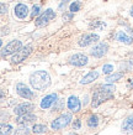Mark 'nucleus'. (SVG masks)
Listing matches in <instances>:
<instances>
[{
  "instance_id": "obj_10",
  "label": "nucleus",
  "mask_w": 133,
  "mask_h": 135,
  "mask_svg": "<svg viewBox=\"0 0 133 135\" xmlns=\"http://www.w3.org/2000/svg\"><path fill=\"white\" fill-rule=\"evenodd\" d=\"M89 58L88 56H85L84 53H75L73 55L72 57L69 58V63L73 66H77V67H83V66L88 65Z\"/></svg>"
},
{
  "instance_id": "obj_11",
  "label": "nucleus",
  "mask_w": 133,
  "mask_h": 135,
  "mask_svg": "<svg viewBox=\"0 0 133 135\" xmlns=\"http://www.w3.org/2000/svg\"><path fill=\"white\" fill-rule=\"evenodd\" d=\"M35 109V104L30 102H26V103H21L19 104L17 107H15L14 109V113L19 117V115H24V114H27V113H31V112Z\"/></svg>"
},
{
  "instance_id": "obj_23",
  "label": "nucleus",
  "mask_w": 133,
  "mask_h": 135,
  "mask_svg": "<svg viewBox=\"0 0 133 135\" xmlns=\"http://www.w3.org/2000/svg\"><path fill=\"white\" fill-rule=\"evenodd\" d=\"M80 8H81L80 1H73L72 4H70V6H69V11L74 14V12L79 11V10H80Z\"/></svg>"
},
{
  "instance_id": "obj_7",
  "label": "nucleus",
  "mask_w": 133,
  "mask_h": 135,
  "mask_svg": "<svg viewBox=\"0 0 133 135\" xmlns=\"http://www.w3.org/2000/svg\"><path fill=\"white\" fill-rule=\"evenodd\" d=\"M100 40V36L97 35V33H85L83 36L80 37V40H79V46L80 47H86V46L91 45V44H95Z\"/></svg>"
},
{
  "instance_id": "obj_18",
  "label": "nucleus",
  "mask_w": 133,
  "mask_h": 135,
  "mask_svg": "<svg viewBox=\"0 0 133 135\" xmlns=\"http://www.w3.org/2000/svg\"><path fill=\"white\" fill-rule=\"evenodd\" d=\"M122 130L123 131H133V115L126 118L122 123Z\"/></svg>"
},
{
  "instance_id": "obj_28",
  "label": "nucleus",
  "mask_w": 133,
  "mask_h": 135,
  "mask_svg": "<svg viewBox=\"0 0 133 135\" xmlns=\"http://www.w3.org/2000/svg\"><path fill=\"white\" fill-rule=\"evenodd\" d=\"M80 127H81L80 119H77V120L73 123V129H74V130H78V129H80Z\"/></svg>"
},
{
  "instance_id": "obj_27",
  "label": "nucleus",
  "mask_w": 133,
  "mask_h": 135,
  "mask_svg": "<svg viewBox=\"0 0 133 135\" xmlns=\"http://www.w3.org/2000/svg\"><path fill=\"white\" fill-rule=\"evenodd\" d=\"M40 14V6L38 5H33L32 12H31V17H36V15Z\"/></svg>"
},
{
  "instance_id": "obj_25",
  "label": "nucleus",
  "mask_w": 133,
  "mask_h": 135,
  "mask_svg": "<svg viewBox=\"0 0 133 135\" xmlns=\"http://www.w3.org/2000/svg\"><path fill=\"white\" fill-rule=\"evenodd\" d=\"M102 72H104L105 74H107V76L111 74L113 72V66L112 65H105L104 67H102Z\"/></svg>"
},
{
  "instance_id": "obj_1",
  "label": "nucleus",
  "mask_w": 133,
  "mask_h": 135,
  "mask_svg": "<svg viewBox=\"0 0 133 135\" xmlns=\"http://www.w3.org/2000/svg\"><path fill=\"white\" fill-rule=\"evenodd\" d=\"M30 83L37 90L47 89L51 86V77L46 71H36L30 76Z\"/></svg>"
},
{
  "instance_id": "obj_34",
  "label": "nucleus",
  "mask_w": 133,
  "mask_h": 135,
  "mask_svg": "<svg viewBox=\"0 0 133 135\" xmlns=\"http://www.w3.org/2000/svg\"><path fill=\"white\" fill-rule=\"evenodd\" d=\"M129 14H131V16L133 17V6H132V8H131V11H129Z\"/></svg>"
},
{
  "instance_id": "obj_17",
  "label": "nucleus",
  "mask_w": 133,
  "mask_h": 135,
  "mask_svg": "<svg viewBox=\"0 0 133 135\" xmlns=\"http://www.w3.org/2000/svg\"><path fill=\"white\" fill-rule=\"evenodd\" d=\"M116 40L117 41L122 42V44H126V45H131L133 44V37L127 35L125 31H118L116 33Z\"/></svg>"
},
{
  "instance_id": "obj_15",
  "label": "nucleus",
  "mask_w": 133,
  "mask_h": 135,
  "mask_svg": "<svg viewBox=\"0 0 133 135\" xmlns=\"http://www.w3.org/2000/svg\"><path fill=\"white\" fill-rule=\"evenodd\" d=\"M15 15L19 19H25L28 15V8L25 4H17L15 6Z\"/></svg>"
},
{
  "instance_id": "obj_32",
  "label": "nucleus",
  "mask_w": 133,
  "mask_h": 135,
  "mask_svg": "<svg viewBox=\"0 0 133 135\" xmlns=\"http://www.w3.org/2000/svg\"><path fill=\"white\" fill-rule=\"evenodd\" d=\"M128 86H129V88H133V79H129Z\"/></svg>"
},
{
  "instance_id": "obj_19",
  "label": "nucleus",
  "mask_w": 133,
  "mask_h": 135,
  "mask_svg": "<svg viewBox=\"0 0 133 135\" xmlns=\"http://www.w3.org/2000/svg\"><path fill=\"white\" fill-rule=\"evenodd\" d=\"M123 77V72H117V73H111L106 77V83H113V82H117L120 81L121 78Z\"/></svg>"
},
{
  "instance_id": "obj_26",
  "label": "nucleus",
  "mask_w": 133,
  "mask_h": 135,
  "mask_svg": "<svg viewBox=\"0 0 133 135\" xmlns=\"http://www.w3.org/2000/svg\"><path fill=\"white\" fill-rule=\"evenodd\" d=\"M90 27H91V29H95V27H101V29H104V27H105V24H104V22H102V21H94L93 24L90 25Z\"/></svg>"
},
{
  "instance_id": "obj_24",
  "label": "nucleus",
  "mask_w": 133,
  "mask_h": 135,
  "mask_svg": "<svg viewBox=\"0 0 133 135\" xmlns=\"http://www.w3.org/2000/svg\"><path fill=\"white\" fill-rule=\"evenodd\" d=\"M28 134H30L28 127H22V128H19L14 135H28Z\"/></svg>"
},
{
  "instance_id": "obj_14",
  "label": "nucleus",
  "mask_w": 133,
  "mask_h": 135,
  "mask_svg": "<svg viewBox=\"0 0 133 135\" xmlns=\"http://www.w3.org/2000/svg\"><path fill=\"white\" fill-rule=\"evenodd\" d=\"M67 105H68L69 110L77 113V112L80 110L81 103H80V100H79L78 97H75V95H70V97L68 98V103H67Z\"/></svg>"
},
{
  "instance_id": "obj_22",
  "label": "nucleus",
  "mask_w": 133,
  "mask_h": 135,
  "mask_svg": "<svg viewBox=\"0 0 133 135\" xmlns=\"http://www.w3.org/2000/svg\"><path fill=\"white\" fill-rule=\"evenodd\" d=\"M32 131L36 135L42 134V133H46V131H47V127H46V125H43V124H36V125H33Z\"/></svg>"
},
{
  "instance_id": "obj_20",
  "label": "nucleus",
  "mask_w": 133,
  "mask_h": 135,
  "mask_svg": "<svg viewBox=\"0 0 133 135\" xmlns=\"http://www.w3.org/2000/svg\"><path fill=\"white\" fill-rule=\"evenodd\" d=\"M12 133V127L10 124H0V135H10Z\"/></svg>"
},
{
  "instance_id": "obj_5",
  "label": "nucleus",
  "mask_w": 133,
  "mask_h": 135,
  "mask_svg": "<svg viewBox=\"0 0 133 135\" xmlns=\"http://www.w3.org/2000/svg\"><path fill=\"white\" fill-rule=\"evenodd\" d=\"M32 52V46L31 45H27L25 46V47H22V49L20 50V51H17L14 56H12L11 58V62L14 63V65H16V63H20V62L25 61L26 58L30 56V53Z\"/></svg>"
},
{
  "instance_id": "obj_13",
  "label": "nucleus",
  "mask_w": 133,
  "mask_h": 135,
  "mask_svg": "<svg viewBox=\"0 0 133 135\" xmlns=\"http://www.w3.org/2000/svg\"><path fill=\"white\" fill-rule=\"evenodd\" d=\"M57 100H58V95H57L56 93L48 94V95H46V97L41 100V108H42V109H48Z\"/></svg>"
},
{
  "instance_id": "obj_3",
  "label": "nucleus",
  "mask_w": 133,
  "mask_h": 135,
  "mask_svg": "<svg viewBox=\"0 0 133 135\" xmlns=\"http://www.w3.org/2000/svg\"><path fill=\"white\" fill-rule=\"evenodd\" d=\"M72 118H73L72 113H64V114L59 115L58 118L54 119V120L52 122V124H51V127H52L53 130H59V129H63V128H65L67 125L70 124Z\"/></svg>"
},
{
  "instance_id": "obj_36",
  "label": "nucleus",
  "mask_w": 133,
  "mask_h": 135,
  "mask_svg": "<svg viewBox=\"0 0 133 135\" xmlns=\"http://www.w3.org/2000/svg\"><path fill=\"white\" fill-rule=\"evenodd\" d=\"M70 135H77V134H74V133H72V134H70Z\"/></svg>"
},
{
  "instance_id": "obj_6",
  "label": "nucleus",
  "mask_w": 133,
  "mask_h": 135,
  "mask_svg": "<svg viewBox=\"0 0 133 135\" xmlns=\"http://www.w3.org/2000/svg\"><path fill=\"white\" fill-rule=\"evenodd\" d=\"M54 17H56V12L53 11L52 9H47L40 17H37L36 26H38V27H43V26H46V25L48 24L52 19H54Z\"/></svg>"
},
{
  "instance_id": "obj_31",
  "label": "nucleus",
  "mask_w": 133,
  "mask_h": 135,
  "mask_svg": "<svg viewBox=\"0 0 133 135\" xmlns=\"http://www.w3.org/2000/svg\"><path fill=\"white\" fill-rule=\"evenodd\" d=\"M4 97H5V92H4V90L0 89V99H3Z\"/></svg>"
},
{
  "instance_id": "obj_4",
  "label": "nucleus",
  "mask_w": 133,
  "mask_h": 135,
  "mask_svg": "<svg viewBox=\"0 0 133 135\" xmlns=\"http://www.w3.org/2000/svg\"><path fill=\"white\" fill-rule=\"evenodd\" d=\"M22 49V42L19 41V40H12L5 46L3 51H1V56L3 57H6V56H10L12 53H16L17 51H20Z\"/></svg>"
},
{
  "instance_id": "obj_30",
  "label": "nucleus",
  "mask_w": 133,
  "mask_h": 135,
  "mask_svg": "<svg viewBox=\"0 0 133 135\" xmlns=\"http://www.w3.org/2000/svg\"><path fill=\"white\" fill-rule=\"evenodd\" d=\"M72 19H73V12H69V14H64V15H63V20L64 21L72 20Z\"/></svg>"
},
{
  "instance_id": "obj_16",
  "label": "nucleus",
  "mask_w": 133,
  "mask_h": 135,
  "mask_svg": "<svg viewBox=\"0 0 133 135\" xmlns=\"http://www.w3.org/2000/svg\"><path fill=\"white\" fill-rule=\"evenodd\" d=\"M99 76H100V73L97 71H91V72H89L86 76H84V77L81 78L80 83L81 84H89V83L96 81L97 78H99Z\"/></svg>"
},
{
  "instance_id": "obj_8",
  "label": "nucleus",
  "mask_w": 133,
  "mask_h": 135,
  "mask_svg": "<svg viewBox=\"0 0 133 135\" xmlns=\"http://www.w3.org/2000/svg\"><path fill=\"white\" fill-rule=\"evenodd\" d=\"M107 51H109V45L106 42H99L96 46H94L93 49H91L90 53H91V56H94V57L100 58L102 56H105L106 53H107Z\"/></svg>"
},
{
  "instance_id": "obj_2",
  "label": "nucleus",
  "mask_w": 133,
  "mask_h": 135,
  "mask_svg": "<svg viewBox=\"0 0 133 135\" xmlns=\"http://www.w3.org/2000/svg\"><path fill=\"white\" fill-rule=\"evenodd\" d=\"M113 98V93L112 92H109L106 90L105 88H102V86H99L97 89L94 92L93 94V102H91V107L93 108H96L100 104H102L104 102L109 100V99Z\"/></svg>"
},
{
  "instance_id": "obj_33",
  "label": "nucleus",
  "mask_w": 133,
  "mask_h": 135,
  "mask_svg": "<svg viewBox=\"0 0 133 135\" xmlns=\"http://www.w3.org/2000/svg\"><path fill=\"white\" fill-rule=\"evenodd\" d=\"M88 100H89V98H88V95H86V97H85V100H84V105L88 104Z\"/></svg>"
},
{
  "instance_id": "obj_12",
  "label": "nucleus",
  "mask_w": 133,
  "mask_h": 135,
  "mask_svg": "<svg viewBox=\"0 0 133 135\" xmlns=\"http://www.w3.org/2000/svg\"><path fill=\"white\" fill-rule=\"evenodd\" d=\"M16 92H17V94H19L20 97L27 99V100H30V99L33 98L32 90L30 89L26 84H24V83H17L16 84Z\"/></svg>"
},
{
  "instance_id": "obj_21",
  "label": "nucleus",
  "mask_w": 133,
  "mask_h": 135,
  "mask_svg": "<svg viewBox=\"0 0 133 135\" xmlns=\"http://www.w3.org/2000/svg\"><path fill=\"white\" fill-rule=\"evenodd\" d=\"M99 125V117L97 115H90L88 119V127L90 128H96Z\"/></svg>"
},
{
  "instance_id": "obj_35",
  "label": "nucleus",
  "mask_w": 133,
  "mask_h": 135,
  "mask_svg": "<svg viewBox=\"0 0 133 135\" xmlns=\"http://www.w3.org/2000/svg\"><path fill=\"white\" fill-rule=\"evenodd\" d=\"M1 45H3V41H1V40H0V47H1Z\"/></svg>"
},
{
  "instance_id": "obj_29",
  "label": "nucleus",
  "mask_w": 133,
  "mask_h": 135,
  "mask_svg": "<svg viewBox=\"0 0 133 135\" xmlns=\"http://www.w3.org/2000/svg\"><path fill=\"white\" fill-rule=\"evenodd\" d=\"M5 12H8V5L0 3V14H5Z\"/></svg>"
},
{
  "instance_id": "obj_9",
  "label": "nucleus",
  "mask_w": 133,
  "mask_h": 135,
  "mask_svg": "<svg viewBox=\"0 0 133 135\" xmlns=\"http://www.w3.org/2000/svg\"><path fill=\"white\" fill-rule=\"evenodd\" d=\"M37 120V117L32 113H27V114L24 115H19L17 117L16 123L20 125V127H28L31 124H35V122Z\"/></svg>"
}]
</instances>
